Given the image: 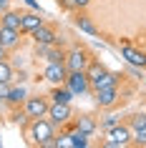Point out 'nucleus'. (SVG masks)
<instances>
[{"mask_svg": "<svg viewBox=\"0 0 146 148\" xmlns=\"http://www.w3.org/2000/svg\"><path fill=\"white\" fill-rule=\"evenodd\" d=\"M33 40L35 43H46V45H53V43H58V35H55V30L51 28V25H38L35 30H33Z\"/></svg>", "mask_w": 146, "mask_h": 148, "instance_id": "obj_11", "label": "nucleus"}, {"mask_svg": "<svg viewBox=\"0 0 146 148\" xmlns=\"http://www.w3.org/2000/svg\"><path fill=\"white\" fill-rule=\"evenodd\" d=\"M116 83H118V75H116V73H108V70H103L98 78H93V80H91V88H93V93H96V90H101V88L116 86Z\"/></svg>", "mask_w": 146, "mask_h": 148, "instance_id": "obj_14", "label": "nucleus"}, {"mask_svg": "<svg viewBox=\"0 0 146 148\" xmlns=\"http://www.w3.org/2000/svg\"><path fill=\"white\" fill-rule=\"evenodd\" d=\"M86 146H88V136L81 131H73L68 136L55 138V148H86Z\"/></svg>", "mask_w": 146, "mask_h": 148, "instance_id": "obj_6", "label": "nucleus"}, {"mask_svg": "<svg viewBox=\"0 0 146 148\" xmlns=\"http://www.w3.org/2000/svg\"><path fill=\"white\" fill-rule=\"evenodd\" d=\"M66 86L73 90V95H83L91 90V80L86 75V70H71L68 78H66Z\"/></svg>", "mask_w": 146, "mask_h": 148, "instance_id": "obj_4", "label": "nucleus"}, {"mask_svg": "<svg viewBox=\"0 0 146 148\" xmlns=\"http://www.w3.org/2000/svg\"><path fill=\"white\" fill-rule=\"evenodd\" d=\"M13 80V68L8 60H0V83H10Z\"/></svg>", "mask_w": 146, "mask_h": 148, "instance_id": "obj_22", "label": "nucleus"}, {"mask_svg": "<svg viewBox=\"0 0 146 148\" xmlns=\"http://www.w3.org/2000/svg\"><path fill=\"white\" fill-rule=\"evenodd\" d=\"M91 60L93 58H91V53H88L86 48H73V50L66 55V68H68V73L71 70H86Z\"/></svg>", "mask_w": 146, "mask_h": 148, "instance_id": "obj_3", "label": "nucleus"}, {"mask_svg": "<svg viewBox=\"0 0 146 148\" xmlns=\"http://www.w3.org/2000/svg\"><path fill=\"white\" fill-rule=\"evenodd\" d=\"M48 118L53 125H63L71 118V103H51L48 106Z\"/></svg>", "mask_w": 146, "mask_h": 148, "instance_id": "obj_7", "label": "nucleus"}, {"mask_svg": "<svg viewBox=\"0 0 146 148\" xmlns=\"http://www.w3.org/2000/svg\"><path fill=\"white\" fill-rule=\"evenodd\" d=\"M0 43L8 48H15L18 43H20V30H15V28H5V25H0Z\"/></svg>", "mask_w": 146, "mask_h": 148, "instance_id": "obj_13", "label": "nucleus"}, {"mask_svg": "<svg viewBox=\"0 0 146 148\" xmlns=\"http://www.w3.org/2000/svg\"><path fill=\"white\" fill-rule=\"evenodd\" d=\"M61 5H63V8H76V3H73V0H61Z\"/></svg>", "mask_w": 146, "mask_h": 148, "instance_id": "obj_27", "label": "nucleus"}, {"mask_svg": "<svg viewBox=\"0 0 146 148\" xmlns=\"http://www.w3.org/2000/svg\"><path fill=\"white\" fill-rule=\"evenodd\" d=\"M0 146H3V140H0Z\"/></svg>", "mask_w": 146, "mask_h": 148, "instance_id": "obj_31", "label": "nucleus"}, {"mask_svg": "<svg viewBox=\"0 0 146 148\" xmlns=\"http://www.w3.org/2000/svg\"><path fill=\"white\" fill-rule=\"evenodd\" d=\"M113 125H118V118H116V116H108L106 121H103V131H111Z\"/></svg>", "mask_w": 146, "mask_h": 148, "instance_id": "obj_24", "label": "nucleus"}, {"mask_svg": "<svg viewBox=\"0 0 146 148\" xmlns=\"http://www.w3.org/2000/svg\"><path fill=\"white\" fill-rule=\"evenodd\" d=\"M8 5H10V0H0V13H5V10H8Z\"/></svg>", "mask_w": 146, "mask_h": 148, "instance_id": "obj_28", "label": "nucleus"}, {"mask_svg": "<svg viewBox=\"0 0 146 148\" xmlns=\"http://www.w3.org/2000/svg\"><path fill=\"white\" fill-rule=\"evenodd\" d=\"M33 140L43 148H55V136H53V123L46 118H33Z\"/></svg>", "mask_w": 146, "mask_h": 148, "instance_id": "obj_1", "label": "nucleus"}, {"mask_svg": "<svg viewBox=\"0 0 146 148\" xmlns=\"http://www.w3.org/2000/svg\"><path fill=\"white\" fill-rule=\"evenodd\" d=\"M73 3H76V8H86V5H88L91 0H73Z\"/></svg>", "mask_w": 146, "mask_h": 148, "instance_id": "obj_29", "label": "nucleus"}, {"mask_svg": "<svg viewBox=\"0 0 146 148\" xmlns=\"http://www.w3.org/2000/svg\"><path fill=\"white\" fill-rule=\"evenodd\" d=\"M51 98H53V103H71L73 90H71L68 86H58V88L53 90V95H51Z\"/></svg>", "mask_w": 146, "mask_h": 148, "instance_id": "obj_18", "label": "nucleus"}, {"mask_svg": "<svg viewBox=\"0 0 146 148\" xmlns=\"http://www.w3.org/2000/svg\"><path fill=\"white\" fill-rule=\"evenodd\" d=\"M46 58H48V63H66V53L63 50H55V45H48Z\"/></svg>", "mask_w": 146, "mask_h": 148, "instance_id": "obj_19", "label": "nucleus"}, {"mask_svg": "<svg viewBox=\"0 0 146 148\" xmlns=\"http://www.w3.org/2000/svg\"><path fill=\"white\" fill-rule=\"evenodd\" d=\"M38 25H43V15L40 13H23V23H20V33H33Z\"/></svg>", "mask_w": 146, "mask_h": 148, "instance_id": "obj_15", "label": "nucleus"}, {"mask_svg": "<svg viewBox=\"0 0 146 148\" xmlns=\"http://www.w3.org/2000/svg\"><path fill=\"white\" fill-rule=\"evenodd\" d=\"M103 70H106V68H103L98 60H91V63H88V68H86V75H88V80H93V78H98Z\"/></svg>", "mask_w": 146, "mask_h": 148, "instance_id": "obj_21", "label": "nucleus"}, {"mask_svg": "<svg viewBox=\"0 0 146 148\" xmlns=\"http://www.w3.org/2000/svg\"><path fill=\"white\" fill-rule=\"evenodd\" d=\"M10 95V83H0V101H8Z\"/></svg>", "mask_w": 146, "mask_h": 148, "instance_id": "obj_25", "label": "nucleus"}, {"mask_svg": "<svg viewBox=\"0 0 146 148\" xmlns=\"http://www.w3.org/2000/svg\"><path fill=\"white\" fill-rule=\"evenodd\" d=\"M20 23H23V13H18V10H5L0 15V25H5V28L20 30Z\"/></svg>", "mask_w": 146, "mask_h": 148, "instance_id": "obj_16", "label": "nucleus"}, {"mask_svg": "<svg viewBox=\"0 0 146 148\" xmlns=\"http://www.w3.org/2000/svg\"><path fill=\"white\" fill-rule=\"evenodd\" d=\"M25 116L28 118H43L48 116V101L46 98H25Z\"/></svg>", "mask_w": 146, "mask_h": 148, "instance_id": "obj_8", "label": "nucleus"}, {"mask_svg": "<svg viewBox=\"0 0 146 148\" xmlns=\"http://www.w3.org/2000/svg\"><path fill=\"white\" fill-rule=\"evenodd\" d=\"M134 143V133H131V125H113L111 131H106V140H103V146L106 148H123Z\"/></svg>", "mask_w": 146, "mask_h": 148, "instance_id": "obj_2", "label": "nucleus"}, {"mask_svg": "<svg viewBox=\"0 0 146 148\" xmlns=\"http://www.w3.org/2000/svg\"><path fill=\"white\" fill-rule=\"evenodd\" d=\"M76 28H81V30L88 33V35H96V28H93V23L88 18H76Z\"/></svg>", "mask_w": 146, "mask_h": 148, "instance_id": "obj_23", "label": "nucleus"}, {"mask_svg": "<svg viewBox=\"0 0 146 148\" xmlns=\"http://www.w3.org/2000/svg\"><path fill=\"white\" fill-rule=\"evenodd\" d=\"M76 131L86 133V136H91V133L96 131V121H93L91 116H81V118L76 121Z\"/></svg>", "mask_w": 146, "mask_h": 148, "instance_id": "obj_17", "label": "nucleus"}, {"mask_svg": "<svg viewBox=\"0 0 146 148\" xmlns=\"http://www.w3.org/2000/svg\"><path fill=\"white\" fill-rule=\"evenodd\" d=\"M25 88L20 86V88H10V95H8V103H13V106H18V103H23L25 101Z\"/></svg>", "mask_w": 146, "mask_h": 148, "instance_id": "obj_20", "label": "nucleus"}, {"mask_svg": "<svg viewBox=\"0 0 146 148\" xmlns=\"http://www.w3.org/2000/svg\"><path fill=\"white\" fill-rule=\"evenodd\" d=\"M116 98H118V90H116V86H108V88H101V90H96V103H98L101 108L113 106Z\"/></svg>", "mask_w": 146, "mask_h": 148, "instance_id": "obj_12", "label": "nucleus"}, {"mask_svg": "<svg viewBox=\"0 0 146 148\" xmlns=\"http://www.w3.org/2000/svg\"><path fill=\"white\" fill-rule=\"evenodd\" d=\"M131 133H134V143L146 146V116H134L131 118Z\"/></svg>", "mask_w": 146, "mask_h": 148, "instance_id": "obj_9", "label": "nucleus"}, {"mask_svg": "<svg viewBox=\"0 0 146 148\" xmlns=\"http://www.w3.org/2000/svg\"><path fill=\"white\" fill-rule=\"evenodd\" d=\"M25 3H28L30 8H38V3H35V0H25Z\"/></svg>", "mask_w": 146, "mask_h": 148, "instance_id": "obj_30", "label": "nucleus"}, {"mask_svg": "<svg viewBox=\"0 0 146 148\" xmlns=\"http://www.w3.org/2000/svg\"><path fill=\"white\" fill-rule=\"evenodd\" d=\"M5 58H8V48L0 43V60H5Z\"/></svg>", "mask_w": 146, "mask_h": 148, "instance_id": "obj_26", "label": "nucleus"}, {"mask_svg": "<svg viewBox=\"0 0 146 148\" xmlns=\"http://www.w3.org/2000/svg\"><path fill=\"white\" fill-rule=\"evenodd\" d=\"M121 55L129 60V65H136V68H146V53H141V50H136V48H131L123 43L121 45Z\"/></svg>", "mask_w": 146, "mask_h": 148, "instance_id": "obj_10", "label": "nucleus"}, {"mask_svg": "<svg viewBox=\"0 0 146 148\" xmlns=\"http://www.w3.org/2000/svg\"><path fill=\"white\" fill-rule=\"evenodd\" d=\"M43 78H46L51 86H66V78H68V68H66V63H48Z\"/></svg>", "mask_w": 146, "mask_h": 148, "instance_id": "obj_5", "label": "nucleus"}]
</instances>
